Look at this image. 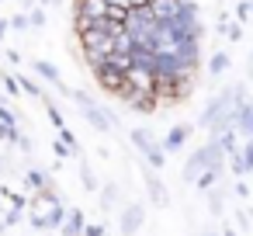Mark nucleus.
Returning a JSON list of instances; mask_svg holds the SVG:
<instances>
[{"mask_svg":"<svg viewBox=\"0 0 253 236\" xmlns=\"http://www.w3.org/2000/svg\"><path fill=\"white\" fill-rule=\"evenodd\" d=\"M45 111H49V118H52V125H56V129H63V125H66V122H63V115H59V108H56L52 101H45Z\"/></svg>","mask_w":253,"mask_h":236,"instance_id":"nucleus-25","label":"nucleus"},{"mask_svg":"<svg viewBox=\"0 0 253 236\" xmlns=\"http://www.w3.org/2000/svg\"><path fill=\"white\" fill-rule=\"evenodd\" d=\"M4 87H7V94H21V87H18L14 73H4Z\"/></svg>","mask_w":253,"mask_h":236,"instance_id":"nucleus-27","label":"nucleus"},{"mask_svg":"<svg viewBox=\"0 0 253 236\" xmlns=\"http://www.w3.org/2000/svg\"><path fill=\"white\" fill-rule=\"evenodd\" d=\"M25 188H28V191H52V177H49L45 170L32 167V170L25 174Z\"/></svg>","mask_w":253,"mask_h":236,"instance_id":"nucleus-12","label":"nucleus"},{"mask_svg":"<svg viewBox=\"0 0 253 236\" xmlns=\"http://www.w3.org/2000/svg\"><path fill=\"white\" fill-rule=\"evenodd\" d=\"M146 191H149V198H153L156 205H163V201H167V191H163V181L156 177V170H153V167L146 170Z\"/></svg>","mask_w":253,"mask_h":236,"instance_id":"nucleus-15","label":"nucleus"},{"mask_svg":"<svg viewBox=\"0 0 253 236\" xmlns=\"http://www.w3.org/2000/svg\"><path fill=\"white\" fill-rule=\"evenodd\" d=\"M149 11H153V18H156L160 25H167V21H173V18H177L180 0H149Z\"/></svg>","mask_w":253,"mask_h":236,"instance_id":"nucleus-8","label":"nucleus"},{"mask_svg":"<svg viewBox=\"0 0 253 236\" xmlns=\"http://www.w3.org/2000/svg\"><path fill=\"white\" fill-rule=\"evenodd\" d=\"M118 97H122V101H125V108H128V111H135V115H153V111L160 108L156 94L132 91V87H122V91H118Z\"/></svg>","mask_w":253,"mask_h":236,"instance_id":"nucleus-4","label":"nucleus"},{"mask_svg":"<svg viewBox=\"0 0 253 236\" xmlns=\"http://www.w3.org/2000/svg\"><path fill=\"white\" fill-rule=\"evenodd\" d=\"M208 236H211V233H208Z\"/></svg>","mask_w":253,"mask_h":236,"instance_id":"nucleus-38","label":"nucleus"},{"mask_svg":"<svg viewBox=\"0 0 253 236\" xmlns=\"http://www.w3.org/2000/svg\"><path fill=\"white\" fill-rule=\"evenodd\" d=\"M18 222H21V208H14V212L4 215V226H18Z\"/></svg>","mask_w":253,"mask_h":236,"instance_id":"nucleus-30","label":"nucleus"},{"mask_svg":"<svg viewBox=\"0 0 253 236\" xmlns=\"http://www.w3.org/2000/svg\"><path fill=\"white\" fill-rule=\"evenodd\" d=\"M191 129H194V125H187V122H184V125H177V129H170V132H167V139L160 142V146H163V153H170V149H180V146L187 142Z\"/></svg>","mask_w":253,"mask_h":236,"instance_id":"nucleus-11","label":"nucleus"},{"mask_svg":"<svg viewBox=\"0 0 253 236\" xmlns=\"http://www.w3.org/2000/svg\"><path fill=\"white\" fill-rule=\"evenodd\" d=\"M108 4L104 0H77V14H87V18H104Z\"/></svg>","mask_w":253,"mask_h":236,"instance_id":"nucleus-16","label":"nucleus"},{"mask_svg":"<svg viewBox=\"0 0 253 236\" xmlns=\"http://www.w3.org/2000/svg\"><path fill=\"white\" fill-rule=\"evenodd\" d=\"M70 97L77 101V108L84 111V118H87V122H90V125H94V129L101 132V136H104V132H111V125H115L111 111H104L101 104H94V101H90V97H87L84 91H70Z\"/></svg>","mask_w":253,"mask_h":236,"instance_id":"nucleus-2","label":"nucleus"},{"mask_svg":"<svg viewBox=\"0 0 253 236\" xmlns=\"http://www.w3.org/2000/svg\"><path fill=\"white\" fill-rule=\"evenodd\" d=\"M236 21H250V0H239V7H236Z\"/></svg>","mask_w":253,"mask_h":236,"instance_id":"nucleus-26","label":"nucleus"},{"mask_svg":"<svg viewBox=\"0 0 253 236\" xmlns=\"http://www.w3.org/2000/svg\"><path fill=\"white\" fill-rule=\"evenodd\" d=\"M218 174H222V167H205V170L194 177L198 191H211V188H215V181H218Z\"/></svg>","mask_w":253,"mask_h":236,"instance_id":"nucleus-18","label":"nucleus"},{"mask_svg":"<svg viewBox=\"0 0 253 236\" xmlns=\"http://www.w3.org/2000/svg\"><path fill=\"white\" fill-rule=\"evenodd\" d=\"M21 4H25V7H32V4H35V0H21Z\"/></svg>","mask_w":253,"mask_h":236,"instance_id":"nucleus-35","label":"nucleus"},{"mask_svg":"<svg viewBox=\"0 0 253 236\" xmlns=\"http://www.w3.org/2000/svg\"><path fill=\"white\" fill-rule=\"evenodd\" d=\"M63 219H66V205H63V198H56V201L49 205V212L42 215V226H45V229H59Z\"/></svg>","mask_w":253,"mask_h":236,"instance_id":"nucleus-13","label":"nucleus"},{"mask_svg":"<svg viewBox=\"0 0 253 236\" xmlns=\"http://www.w3.org/2000/svg\"><path fill=\"white\" fill-rule=\"evenodd\" d=\"M222 201H225V188L222 191H208V205H211L215 215H222Z\"/></svg>","mask_w":253,"mask_h":236,"instance_id":"nucleus-21","label":"nucleus"},{"mask_svg":"<svg viewBox=\"0 0 253 236\" xmlns=\"http://www.w3.org/2000/svg\"><path fill=\"white\" fill-rule=\"evenodd\" d=\"M128 139H132V146L142 153V160H146V167H153V170H160L163 163H167V153H163V146L149 136V132H142V129H132L128 132Z\"/></svg>","mask_w":253,"mask_h":236,"instance_id":"nucleus-3","label":"nucleus"},{"mask_svg":"<svg viewBox=\"0 0 253 236\" xmlns=\"http://www.w3.org/2000/svg\"><path fill=\"white\" fill-rule=\"evenodd\" d=\"M108 229H104V222H84V229H80V236H104Z\"/></svg>","mask_w":253,"mask_h":236,"instance_id":"nucleus-22","label":"nucleus"},{"mask_svg":"<svg viewBox=\"0 0 253 236\" xmlns=\"http://www.w3.org/2000/svg\"><path fill=\"white\" fill-rule=\"evenodd\" d=\"M52 153H56V156H59V160H66V156H70V153H73V149H70V146H66V142H59V139H56V146H52Z\"/></svg>","mask_w":253,"mask_h":236,"instance_id":"nucleus-29","label":"nucleus"},{"mask_svg":"<svg viewBox=\"0 0 253 236\" xmlns=\"http://www.w3.org/2000/svg\"><path fill=\"white\" fill-rule=\"evenodd\" d=\"M146 4H149V0H146Z\"/></svg>","mask_w":253,"mask_h":236,"instance_id":"nucleus-37","label":"nucleus"},{"mask_svg":"<svg viewBox=\"0 0 253 236\" xmlns=\"http://www.w3.org/2000/svg\"><path fill=\"white\" fill-rule=\"evenodd\" d=\"M222 236H236V233H232V226H225V229H222Z\"/></svg>","mask_w":253,"mask_h":236,"instance_id":"nucleus-34","label":"nucleus"},{"mask_svg":"<svg viewBox=\"0 0 253 236\" xmlns=\"http://www.w3.org/2000/svg\"><path fill=\"white\" fill-rule=\"evenodd\" d=\"M122 77H125V87H132V91H146V94L156 91V77H153L146 66H139V63H132Z\"/></svg>","mask_w":253,"mask_h":236,"instance_id":"nucleus-6","label":"nucleus"},{"mask_svg":"<svg viewBox=\"0 0 253 236\" xmlns=\"http://www.w3.org/2000/svg\"><path fill=\"white\" fill-rule=\"evenodd\" d=\"M218 35H225L229 42H239L243 39V28L239 25H229V21H218Z\"/></svg>","mask_w":253,"mask_h":236,"instance_id":"nucleus-19","label":"nucleus"},{"mask_svg":"<svg viewBox=\"0 0 253 236\" xmlns=\"http://www.w3.org/2000/svg\"><path fill=\"white\" fill-rule=\"evenodd\" d=\"M229 66H232V59H229L225 52H215V56L208 59V77H211V80H218L222 73H229Z\"/></svg>","mask_w":253,"mask_h":236,"instance_id":"nucleus-17","label":"nucleus"},{"mask_svg":"<svg viewBox=\"0 0 253 236\" xmlns=\"http://www.w3.org/2000/svg\"><path fill=\"white\" fill-rule=\"evenodd\" d=\"M7 28H18V32H25V28H28V18H25V14H18V18H11V21H7Z\"/></svg>","mask_w":253,"mask_h":236,"instance_id":"nucleus-28","label":"nucleus"},{"mask_svg":"<svg viewBox=\"0 0 253 236\" xmlns=\"http://www.w3.org/2000/svg\"><path fill=\"white\" fill-rule=\"evenodd\" d=\"M90 73H94V80H97V87H101L104 94H111V97H118V91L125 87V77H122L118 70H111L108 63H101V66H94Z\"/></svg>","mask_w":253,"mask_h":236,"instance_id":"nucleus-5","label":"nucleus"},{"mask_svg":"<svg viewBox=\"0 0 253 236\" xmlns=\"http://www.w3.org/2000/svg\"><path fill=\"white\" fill-rule=\"evenodd\" d=\"M39 4H45V7H59L63 0H39Z\"/></svg>","mask_w":253,"mask_h":236,"instance_id":"nucleus-32","label":"nucleus"},{"mask_svg":"<svg viewBox=\"0 0 253 236\" xmlns=\"http://www.w3.org/2000/svg\"><path fill=\"white\" fill-rule=\"evenodd\" d=\"M104 236H108V233H104Z\"/></svg>","mask_w":253,"mask_h":236,"instance_id":"nucleus-39","label":"nucleus"},{"mask_svg":"<svg viewBox=\"0 0 253 236\" xmlns=\"http://www.w3.org/2000/svg\"><path fill=\"white\" fill-rule=\"evenodd\" d=\"M84 212L80 208H66V219L59 222V236H80V229H84Z\"/></svg>","mask_w":253,"mask_h":236,"instance_id":"nucleus-10","label":"nucleus"},{"mask_svg":"<svg viewBox=\"0 0 253 236\" xmlns=\"http://www.w3.org/2000/svg\"><path fill=\"white\" fill-rule=\"evenodd\" d=\"M14 80H18V87H21V94H28V97H35V101H42V104L49 101V97L42 94V87H39V84H35V80H32L28 73H14Z\"/></svg>","mask_w":253,"mask_h":236,"instance_id":"nucleus-14","label":"nucleus"},{"mask_svg":"<svg viewBox=\"0 0 253 236\" xmlns=\"http://www.w3.org/2000/svg\"><path fill=\"white\" fill-rule=\"evenodd\" d=\"M111 201H118V188H115V184H108V188L101 191V205L111 208Z\"/></svg>","mask_w":253,"mask_h":236,"instance_id":"nucleus-24","label":"nucleus"},{"mask_svg":"<svg viewBox=\"0 0 253 236\" xmlns=\"http://www.w3.org/2000/svg\"><path fill=\"white\" fill-rule=\"evenodd\" d=\"M236 194H239V198H246V194H250V188H246L243 181H236Z\"/></svg>","mask_w":253,"mask_h":236,"instance_id":"nucleus-31","label":"nucleus"},{"mask_svg":"<svg viewBox=\"0 0 253 236\" xmlns=\"http://www.w3.org/2000/svg\"><path fill=\"white\" fill-rule=\"evenodd\" d=\"M7 35V21H0V39H4Z\"/></svg>","mask_w":253,"mask_h":236,"instance_id":"nucleus-33","label":"nucleus"},{"mask_svg":"<svg viewBox=\"0 0 253 236\" xmlns=\"http://www.w3.org/2000/svg\"><path fill=\"white\" fill-rule=\"evenodd\" d=\"M222 160H225L222 146H215V142L201 146L198 153H191V156H187V163H184V181H191V184H194V177H198L205 167H222Z\"/></svg>","mask_w":253,"mask_h":236,"instance_id":"nucleus-1","label":"nucleus"},{"mask_svg":"<svg viewBox=\"0 0 253 236\" xmlns=\"http://www.w3.org/2000/svg\"><path fill=\"white\" fill-rule=\"evenodd\" d=\"M4 229H7V226H4V222H0V233H4Z\"/></svg>","mask_w":253,"mask_h":236,"instance_id":"nucleus-36","label":"nucleus"},{"mask_svg":"<svg viewBox=\"0 0 253 236\" xmlns=\"http://www.w3.org/2000/svg\"><path fill=\"white\" fill-rule=\"evenodd\" d=\"M32 70H35L45 84H52L59 94H70V87L63 84V77H59V66H56V63H49V59H32Z\"/></svg>","mask_w":253,"mask_h":236,"instance_id":"nucleus-7","label":"nucleus"},{"mask_svg":"<svg viewBox=\"0 0 253 236\" xmlns=\"http://www.w3.org/2000/svg\"><path fill=\"white\" fill-rule=\"evenodd\" d=\"M25 18H28V28H42V25H45V11H42V7H35V11L25 14Z\"/></svg>","mask_w":253,"mask_h":236,"instance_id":"nucleus-23","label":"nucleus"},{"mask_svg":"<svg viewBox=\"0 0 253 236\" xmlns=\"http://www.w3.org/2000/svg\"><path fill=\"white\" fill-rule=\"evenodd\" d=\"M80 181H84L87 191H97V177H94V170H90L87 163H80Z\"/></svg>","mask_w":253,"mask_h":236,"instance_id":"nucleus-20","label":"nucleus"},{"mask_svg":"<svg viewBox=\"0 0 253 236\" xmlns=\"http://www.w3.org/2000/svg\"><path fill=\"white\" fill-rule=\"evenodd\" d=\"M122 236H132V233H139V226H142V205H128L125 212H122Z\"/></svg>","mask_w":253,"mask_h":236,"instance_id":"nucleus-9","label":"nucleus"}]
</instances>
